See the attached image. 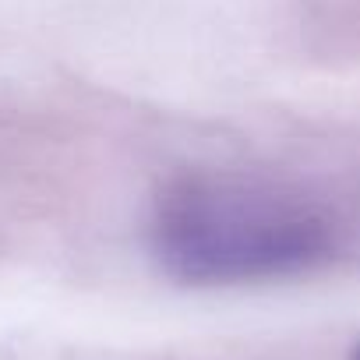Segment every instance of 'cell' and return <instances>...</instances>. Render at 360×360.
Wrapping results in <instances>:
<instances>
[{
  "label": "cell",
  "mask_w": 360,
  "mask_h": 360,
  "mask_svg": "<svg viewBox=\"0 0 360 360\" xmlns=\"http://www.w3.org/2000/svg\"><path fill=\"white\" fill-rule=\"evenodd\" d=\"M332 251L325 216L297 195L226 173L180 176L152 216V255L191 286L297 276Z\"/></svg>",
  "instance_id": "obj_1"
},
{
  "label": "cell",
  "mask_w": 360,
  "mask_h": 360,
  "mask_svg": "<svg viewBox=\"0 0 360 360\" xmlns=\"http://www.w3.org/2000/svg\"><path fill=\"white\" fill-rule=\"evenodd\" d=\"M353 360H360V346H356V349H353Z\"/></svg>",
  "instance_id": "obj_2"
}]
</instances>
